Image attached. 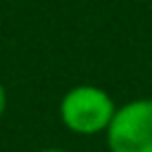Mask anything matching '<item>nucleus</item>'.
I'll use <instances>...</instances> for the list:
<instances>
[{
	"label": "nucleus",
	"mask_w": 152,
	"mask_h": 152,
	"mask_svg": "<svg viewBox=\"0 0 152 152\" xmlns=\"http://www.w3.org/2000/svg\"><path fill=\"white\" fill-rule=\"evenodd\" d=\"M40 152H66V150H62V147H45V150H40Z\"/></svg>",
	"instance_id": "4"
},
{
	"label": "nucleus",
	"mask_w": 152,
	"mask_h": 152,
	"mask_svg": "<svg viewBox=\"0 0 152 152\" xmlns=\"http://www.w3.org/2000/svg\"><path fill=\"white\" fill-rule=\"evenodd\" d=\"M7 102H10V97H7V90H5V86L0 81V116L7 112Z\"/></svg>",
	"instance_id": "3"
},
{
	"label": "nucleus",
	"mask_w": 152,
	"mask_h": 152,
	"mask_svg": "<svg viewBox=\"0 0 152 152\" xmlns=\"http://www.w3.org/2000/svg\"><path fill=\"white\" fill-rule=\"evenodd\" d=\"M116 104L112 95L90 83H81L69 88L59 100V121L76 135H97L104 133Z\"/></svg>",
	"instance_id": "1"
},
{
	"label": "nucleus",
	"mask_w": 152,
	"mask_h": 152,
	"mask_svg": "<svg viewBox=\"0 0 152 152\" xmlns=\"http://www.w3.org/2000/svg\"><path fill=\"white\" fill-rule=\"evenodd\" d=\"M104 140L109 152H152V97L116 107Z\"/></svg>",
	"instance_id": "2"
}]
</instances>
